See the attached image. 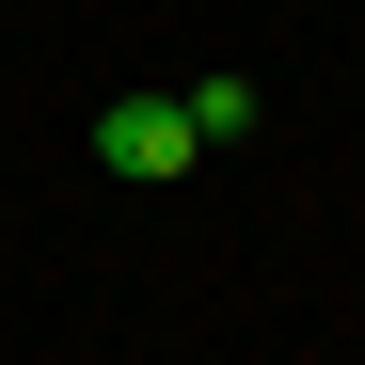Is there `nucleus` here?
Masks as SVG:
<instances>
[{"label": "nucleus", "instance_id": "1", "mask_svg": "<svg viewBox=\"0 0 365 365\" xmlns=\"http://www.w3.org/2000/svg\"><path fill=\"white\" fill-rule=\"evenodd\" d=\"M96 159L159 191V175H191V159H207V128H191V96H111V111H96Z\"/></svg>", "mask_w": 365, "mask_h": 365}]
</instances>
